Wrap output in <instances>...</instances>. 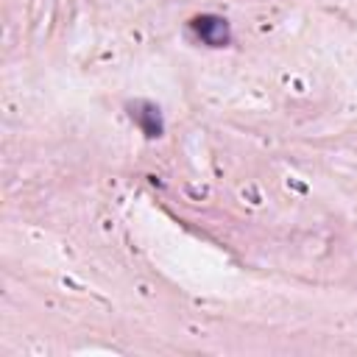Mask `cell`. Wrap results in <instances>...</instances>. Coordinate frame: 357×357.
<instances>
[{"label":"cell","mask_w":357,"mask_h":357,"mask_svg":"<svg viewBox=\"0 0 357 357\" xmlns=\"http://www.w3.org/2000/svg\"><path fill=\"white\" fill-rule=\"evenodd\" d=\"M187 31H190V36L198 45L212 47V50H220V47H229L231 45V25H229V20L220 17V14H212V11H204V14L190 17Z\"/></svg>","instance_id":"cell-1"},{"label":"cell","mask_w":357,"mask_h":357,"mask_svg":"<svg viewBox=\"0 0 357 357\" xmlns=\"http://www.w3.org/2000/svg\"><path fill=\"white\" fill-rule=\"evenodd\" d=\"M126 114L142 131L145 139L165 137V114H162L159 103H153L148 98H134V100H126Z\"/></svg>","instance_id":"cell-2"}]
</instances>
